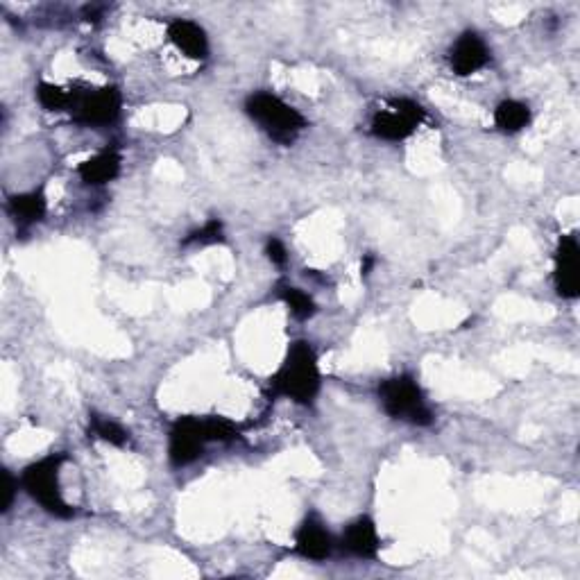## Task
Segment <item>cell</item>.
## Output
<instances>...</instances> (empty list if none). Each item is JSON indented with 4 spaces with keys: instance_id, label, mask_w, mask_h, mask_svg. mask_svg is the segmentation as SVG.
<instances>
[{
    "instance_id": "6da1fadb",
    "label": "cell",
    "mask_w": 580,
    "mask_h": 580,
    "mask_svg": "<svg viewBox=\"0 0 580 580\" xmlns=\"http://www.w3.org/2000/svg\"><path fill=\"white\" fill-rule=\"evenodd\" d=\"M322 386L318 356L306 340H297L290 345L286 361L281 363L279 372L272 377V390L281 397L293 399L300 406H311L318 397Z\"/></svg>"
},
{
    "instance_id": "7a4b0ae2",
    "label": "cell",
    "mask_w": 580,
    "mask_h": 580,
    "mask_svg": "<svg viewBox=\"0 0 580 580\" xmlns=\"http://www.w3.org/2000/svg\"><path fill=\"white\" fill-rule=\"evenodd\" d=\"M247 116L279 145H290L304 132L306 118L275 93L259 91L245 100Z\"/></svg>"
},
{
    "instance_id": "3957f363",
    "label": "cell",
    "mask_w": 580,
    "mask_h": 580,
    "mask_svg": "<svg viewBox=\"0 0 580 580\" xmlns=\"http://www.w3.org/2000/svg\"><path fill=\"white\" fill-rule=\"evenodd\" d=\"M64 456L53 454L37 460L23 469L21 485L30 497L46 510L48 515L59 519L75 517V508L68 506L59 490V469H62Z\"/></svg>"
},
{
    "instance_id": "277c9868",
    "label": "cell",
    "mask_w": 580,
    "mask_h": 580,
    "mask_svg": "<svg viewBox=\"0 0 580 580\" xmlns=\"http://www.w3.org/2000/svg\"><path fill=\"white\" fill-rule=\"evenodd\" d=\"M379 399L383 411H386L392 420H402L415 426L433 424V413L429 404H426L424 392L420 388V383H417L411 374H399V377L381 381Z\"/></svg>"
},
{
    "instance_id": "5b68a950",
    "label": "cell",
    "mask_w": 580,
    "mask_h": 580,
    "mask_svg": "<svg viewBox=\"0 0 580 580\" xmlns=\"http://www.w3.org/2000/svg\"><path fill=\"white\" fill-rule=\"evenodd\" d=\"M424 121V109L420 102L397 98L390 100L386 109L372 118V134L383 141H404L411 136L417 125Z\"/></svg>"
},
{
    "instance_id": "8992f818",
    "label": "cell",
    "mask_w": 580,
    "mask_h": 580,
    "mask_svg": "<svg viewBox=\"0 0 580 580\" xmlns=\"http://www.w3.org/2000/svg\"><path fill=\"white\" fill-rule=\"evenodd\" d=\"M207 431L200 417H182L168 435V458L175 467H186L198 460L207 447Z\"/></svg>"
},
{
    "instance_id": "52a82bcc",
    "label": "cell",
    "mask_w": 580,
    "mask_h": 580,
    "mask_svg": "<svg viewBox=\"0 0 580 580\" xmlns=\"http://www.w3.org/2000/svg\"><path fill=\"white\" fill-rule=\"evenodd\" d=\"M75 121L89 127H107L118 121L123 107L121 91L116 87H102L98 91H89L73 102Z\"/></svg>"
},
{
    "instance_id": "ba28073f",
    "label": "cell",
    "mask_w": 580,
    "mask_h": 580,
    "mask_svg": "<svg viewBox=\"0 0 580 580\" xmlns=\"http://www.w3.org/2000/svg\"><path fill=\"white\" fill-rule=\"evenodd\" d=\"M556 290L560 297L576 300L580 295V245L574 234L562 236L556 250Z\"/></svg>"
},
{
    "instance_id": "9c48e42d",
    "label": "cell",
    "mask_w": 580,
    "mask_h": 580,
    "mask_svg": "<svg viewBox=\"0 0 580 580\" xmlns=\"http://www.w3.org/2000/svg\"><path fill=\"white\" fill-rule=\"evenodd\" d=\"M488 62H490V50L488 46H485V41L479 37V34L472 30L460 34L449 53L451 71L460 75V78L479 73L481 68L488 66Z\"/></svg>"
},
{
    "instance_id": "30bf717a",
    "label": "cell",
    "mask_w": 580,
    "mask_h": 580,
    "mask_svg": "<svg viewBox=\"0 0 580 580\" xmlns=\"http://www.w3.org/2000/svg\"><path fill=\"white\" fill-rule=\"evenodd\" d=\"M295 551L300 553L302 558L313 560V562H322L331 556L334 551V540L324 524L318 517H306L302 526L297 528L295 533Z\"/></svg>"
},
{
    "instance_id": "8fae6325",
    "label": "cell",
    "mask_w": 580,
    "mask_h": 580,
    "mask_svg": "<svg viewBox=\"0 0 580 580\" xmlns=\"http://www.w3.org/2000/svg\"><path fill=\"white\" fill-rule=\"evenodd\" d=\"M343 549L349 556L361 558V560H372L377 558V553L381 549V540L377 533V526L370 517H358L352 524L345 528L343 533Z\"/></svg>"
},
{
    "instance_id": "7c38bea8",
    "label": "cell",
    "mask_w": 580,
    "mask_h": 580,
    "mask_svg": "<svg viewBox=\"0 0 580 580\" xmlns=\"http://www.w3.org/2000/svg\"><path fill=\"white\" fill-rule=\"evenodd\" d=\"M168 39L173 41L177 50H182L191 59H207L209 57V39L202 25L189 19H175L168 25Z\"/></svg>"
},
{
    "instance_id": "4fadbf2b",
    "label": "cell",
    "mask_w": 580,
    "mask_h": 580,
    "mask_svg": "<svg viewBox=\"0 0 580 580\" xmlns=\"http://www.w3.org/2000/svg\"><path fill=\"white\" fill-rule=\"evenodd\" d=\"M121 164H123V159L116 145H107L105 150L98 152V155L82 161L78 168V175L84 184L102 186V184L114 182L118 173H121Z\"/></svg>"
},
{
    "instance_id": "5bb4252c",
    "label": "cell",
    "mask_w": 580,
    "mask_h": 580,
    "mask_svg": "<svg viewBox=\"0 0 580 580\" xmlns=\"http://www.w3.org/2000/svg\"><path fill=\"white\" fill-rule=\"evenodd\" d=\"M7 209H10V216L16 220V223L28 227V225L39 223V220H44L48 211V202H46L44 191H30V193H19V195H14V198H10Z\"/></svg>"
},
{
    "instance_id": "9a60e30c",
    "label": "cell",
    "mask_w": 580,
    "mask_h": 580,
    "mask_svg": "<svg viewBox=\"0 0 580 580\" xmlns=\"http://www.w3.org/2000/svg\"><path fill=\"white\" fill-rule=\"evenodd\" d=\"M494 123L501 132L506 134H515L522 132L524 127L531 123V109L524 102L519 100H503L494 109Z\"/></svg>"
},
{
    "instance_id": "2e32d148",
    "label": "cell",
    "mask_w": 580,
    "mask_h": 580,
    "mask_svg": "<svg viewBox=\"0 0 580 580\" xmlns=\"http://www.w3.org/2000/svg\"><path fill=\"white\" fill-rule=\"evenodd\" d=\"M89 431L102 442H109V445H114V447H125L127 440H130V433H127L121 424L96 413H93L89 420Z\"/></svg>"
},
{
    "instance_id": "e0dca14e",
    "label": "cell",
    "mask_w": 580,
    "mask_h": 580,
    "mask_svg": "<svg viewBox=\"0 0 580 580\" xmlns=\"http://www.w3.org/2000/svg\"><path fill=\"white\" fill-rule=\"evenodd\" d=\"M279 297L286 302L290 313H293L297 320H309V318H313L315 311H318L313 297L309 293H304V290L295 288V286H281Z\"/></svg>"
},
{
    "instance_id": "ac0fdd59",
    "label": "cell",
    "mask_w": 580,
    "mask_h": 580,
    "mask_svg": "<svg viewBox=\"0 0 580 580\" xmlns=\"http://www.w3.org/2000/svg\"><path fill=\"white\" fill-rule=\"evenodd\" d=\"M37 98L41 102V107L48 109V112H62L64 107L71 105V96H68L62 87L50 82H39Z\"/></svg>"
},
{
    "instance_id": "d6986e66",
    "label": "cell",
    "mask_w": 580,
    "mask_h": 580,
    "mask_svg": "<svg viewBox=\"0 0 580 580\" xmlns=\"http://www.w3.org/2000/svg\"><path fill=\"white\" fill-rule=\"evenodd\" d=\"M225 236H223V223H220L218 218L209 220L207 225L195 229L189 236L184 238V245H216V243H223Z\"/></svg>"
},
{
    "instance_id": "ffe728a7",
    "label": "cell",
    "mask_w": 580,
    "mask_h": 580,
    "mask_svg": "<svg viewBox=\"0 0 580 580\" xmlns=\"http://www.w3.org/2000/svg\"><path fill=\"white\" fill-rule=\"evenodd\" d=\"M204 431H207L209 442H229L238 435V426L227 417H207Z\"/></svg>"
},
{
    "instance_id": "44dd1931",
    "label": "cell",
    "mask_w": 580,
    "mask_h": 580,
    "mask_svg": "<svg viewBox=\"0 0 580 580\" xmlns=\"http://www.w3.org/2000/svg\"><path fill=\"white\" fill-rule=\"evenodd\" d=\"M266 254H268V259L275 263V266H286V263H288V252H286V247H284V243L279 241V238H268Z\"/></svg>"
},
{
    "instance_id": "7402d4cb",
    "label": "cell",
    "mask_w": 580,
    "mask_h": 580,
    "mask_svg": "<svg viewBox=\"0 0 580 580\" xmlns=\"http://www.w3.org/2000/svg\"><path fill=\"white\" fill-rule=\"evenodd\" d=\"M3 513H10V508H12V503H14V497H16V481H14V476L10 474V469H3Z\"/></svg>"
},
{
    "instance_id": "603a6c76",
    "label": "cell",
    "mask_w": 580,
    "mask_h": 580,
    "mask_svg": "<svg viewBox=\"0 0 580 580\" xmlns=\"http://www.w3.org/2000/svg\"><path fill=\"white\" fill-rule=\"evenodd\" d=\"M372 263H374V259H372V257L365 259V263H363V275H368L370 268H372Z\"/></svg>"
}]
</instances>
